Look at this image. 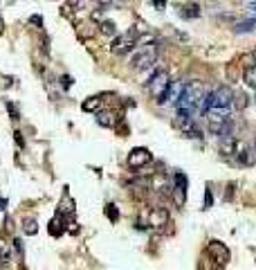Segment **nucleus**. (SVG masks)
Segmentation results:
<instances>
[{
	"mask_svg": "<svg viewBox=\"0 0 256 270\" xmlns=\"http://www.w3.org/2000/svg\"><path fill=\"white\" fill-rule=\"evenodd\" d=\"M135 56L131 59L133 70H146L157 61V43H149V45H137Z\"/></svg>",
	"mask_w": 256,
	"mask_h": 270,
	"instance_id": "f257e3e1",
	"label": "nucleus"
},
{
	"mask_svg": "<svg viewBox=\"0 0 256 270\" xmlns=\"http://www.w3.org/2000/svg\"><path fill=\"white\" fill-rule=\"evenodd\" d=\"M133 48H137V30H131V32H126V34L121 36H115L110 43V52L112 54H128Z\"/></svg>",
	"mask_w": 256,
	"mask_h": 270,
	"instance_id": "f03ea898",
	"label": "nucleus"
},
{
	"mask_svg": "<svg viewBox=\"0 0 256 270\" xmlns=\"http://www.w3.org/2000/svg\"><path fill=\"white\" fill-rule=\"evenodd\" d=\"M169 84H171L169 72H166V70H157V72H155L153 77H151V81H149V93L153 95L155 99H159L162 95L166 93Z\"/></svg>",
	"mask_w": 256,
	"mask_h": 270,
	"instance_id": "7ed1b4c3",
	"label": "nucleus"
},
{
	"mask_svg": "<svg viewBox=\"0 0 256 270\" xmlns=\"http://www.w3.org/2000/svg\"><path fill=\"white\" fill-rule=\"evenodd\" d=\"M207 252L211 255V259L216 261V266H227L229 261H232V252H229V248L222 243V241H209L207 243Z\"/></svg>",
	"mask_w": 256,
	"mask_h": 270,
	"instance_id": "20e7f679",
	"label": "nucleus"
},
{
	"mask_svg": "<svg viewBox=\"0 0 256 270\" xmlns=\"http://www.w3.org/2000/svg\"><path fill=\"white\" fill-rule=\"evenodd\" d=\"M232 88L229 86H218L211 90V106L216 108H232Z\"/></svg>",
	"mask_w": 256,
	"mask_h": 270,
	"instance_id": "39448f33",
	"label": "nucleus"
},
{
	"mask_svg": "<svg viewBox=\"0 0 256 270\" xmlns=\"http://www.w3.org/2000/svg\"><path fill=\"white\" fill-rule=\"evenodd\" d=\"M151 160H153V156H151V151L149 149H144V147H137V149H133V151L128 153V167L131 169L146 167Z\"/></svg>",
	"mask_w": 256,
	"mask_h": 270,
	"instance_id": "423d86ee",
	"label": "nucleus"
},
{
	"mask_svg": "<svg viewBox=\"0 0 256 270\" xmlns=\"http://www.w3.org/2000/svg\"><path fill=\"white\" fill-rule=\"evenodd\" d=\"M234 156H236V160L241 162V164H254V162H256L254 147H247V144L241 142V140L234 142Z\"/></svg>",
	"mask_w": 256,
	"mask_h": 270,
	"instance_id": "0eeeda50",
	"label": "nucleus"
},
{
	"mask_svg": "<svg viewBox=\"0 0 256 270\" xmlns=\"http://www.w3.org/2000/svg\"><path fill=\"white\" fill-rule=\"evenodd\" d=\"M169 221H171L169 210H164V207H153V210L149 212V225L155 227V230L169 225Z\"/></svg>",
	"mask_w": 256,
	"mask_h": 270,
	"instance_id": "6e6552de",
	"label": "nucleus"
},
{
	"mask_svg": "<svg viewBox=\"0 0 256 270\" xmlns=\"http://www.w3.org/2000/svg\"><path fill=\"white\" fill-rule=\"evenodd\" d=\"M97 124L103 128H112L117 124V117L115 113H110V110H99L97 113Z\"/></svg>",
	"mask_w": 256,
	"mask_h": 270,
	"instance_id": "1a4fd4ad",
	"label": "nucleus"
},
{
	"mask_svg": "<svg viewBox=\"0 0 256 270\" xmlns=\"http://www.w3.org/2000/svg\"><path fill=\"white\" fill-rule=\"evenodd\" d=\"M247 95L245 93H234V97H232V108L236 110V113H241V110H245L247 108Z\"/></svg>",
	"mask_w": 256,
	"mask_h": 270,
	"instance_id": "9d476101",
	"label": "nucleus"
},
{
	"mask_svg": "<svg viewBox=\"0 0 256 270\" xmlns=\"http://www.w3.org/2000/svg\"><path fill=\"white\" fill-rule=\"evenodd\" d=\"M243 81H245L250 88H256V63L245 68V74H243Z\"/></svg>",
	"mask_w": 256,
	"mask_h": 270,
	"instance_id": "9b49d317",
	"label": "nucleus"
},
{
	"mask_svg": "<svg viewBox=\"0 0 256 270\" xmlns=\"http://www.w3.org/2000/svg\"><path fill=\"white\" fill-rule=\"evenodd\" d=\"M99 32H102L103 36H117V25L112 23V20H102Z\"/></svg>",
	"mask_w": 256,
	"mask_h": 270,
	"instance_id": "f8f14e48",
	"label": "nucleus"
},
{
	"mask_svg": "<svg viewBox=\"0 0 256 270\" xmlns=\"http://www.w3.org/2000/svg\"><path fill=\"white\" fill-rule=\"evenodd\" d=\"M102 106V97H90V99H86V102H83V110H86V113H97V108Z\"/></svg>",
	"mask_w": 256,
	"mask_h": 270,
	"instance_id": "ddd939ff",
	"label": "nucleus"
},
{
	"mask_svg": "<svg viewBox=\"0 0 256 270\" xmlns=\"http://www.w3.org/2000/svg\"><path fill=\"white\" fill-rule=\"evenodd\" d=\"M180 14H182L184 18H198V16H200V7L198 5H187V7H182Z\"/></svg>",
	"mask_w": 256,
	"mask_h": 270,
	"instance_id": "4468645a",
	"label": "nucleus"
},
{
	"mask_svg": "<svg viewBox=\"0 0 256 270\" xmlns=\"http://www.w3.org/2000/svg\"><path fill=\"white\" fill-rule=\"evenodd\" d=\"M106 216H108V218H110L112 223H115L117 218H119V212H117V207L112 205V203H110V205H106Z\"/></svg>",
	"mask_w": 256,
	"mask_h": 270,
	"instance_id": "2eb2a0df",
	"label": "nucleus"
},
{
	"mask_svg": "<svg viewBox=\"0 0 256 270\" xmlns=\"http://www.w3.org/2000/svg\"><path fill=\"white\" fill-rule=\"evenodd\" d=\"M254 25H256V20H247V23H241V25L236 27V32H238V34H243V32H252V30H254Z\"/></svg>",
	"mask_w": 256,
	"mask_h": 270,
	"instance_id": "dca6fc26",
	"label": "nucleus"
},
{
	"mask_svg": "<svg viewBox=\"0 0 256 270\" xmlns=\"http://www.w3.org/2000/svg\"><path fill=\"white\" fill-rule=\"evenodd\" d=\"M23 227H25V232H27L29 236H32V234H36V232H39V227H36V221H34V218H29V221L25 223Z\"/></svg>",
	"mask_w": 256,
	"mask_h": 270,
	"instance_id": "f3484780",
	"label": "nucleus"
},
{
	"mask_svg": "<svg viewBox=\"0 0 256 270\" xmlns=\"http://www.w3.org/2000/svg\"><path fill=\"white\" fill-rule=\"evenodd\" d=\"M211 205H213V194H211V187H207V189H205V210Z\"/></svg>",
	"mask_w": 256,
	"mask_h": 270,
	"instance_id": "a211bd4d",
	"label": "nucleus"
},
{
	"mask_svg": "<svg viewBox=\"0 0 256 270\" xmlns=\"http://www.w3.org/2000/svg\"><path fill=\"white\" fill-rule=\"evenodd\" d=\"M173 185L182 187V189H187V178H184V173H175V182Z\"/></svg>",
	"mask_w": 256,
	"mask_h": 270,
	"instance_id": "6ab92c4d",
	"label": "nucleus"
},
{
	"mask_svg": "<svg viewBox=\"0 0 256 270\" xmlns=\"http://www.w3.org/2000/svg\"><path fill=\"white\" fill-rule=\"evenodd\" d=\"M58 212H70V214H72V212H74V203L70 201V198H65V203H63V207H58Z\"/></svg>",
	"mask_w": 256,
	"mask_h": 270,
	"instance_id": "aec40b11",
	"label": "nucleus"
},
{
	"mask_svg": "<svg viewBox=\"0 0 256 270\" xmlns=\"http://www.w3.org/2000/svg\"><path fill=\"white\" fill-rule=\"evenodd\" d=\"M7 108H9V113H11V119H14V122H18V108H16L14 104H7Z\"/></svg>",
	"mask_w": 256,
	"mask_h": 270,
	"instance_id": "412c9836",
	"label": "nucleus"
},
{
	"mask_svg": "<svg viewBox=\"0 0 256 270\" xmlns=\"http://www.w3.org/2000/svg\"><path fill=\"white\" fill-rule=\"evenodd\" d=\"M61 81H63V88H70V86H72V77H68V74H65Z\"/></svg>",
	"mask_w": 256,
	"mask_h": 270,
	"instance_id": "4be33fe9",
	"label": "nucleus"
},
{
	"mask_svg": "<svg viewBox=\"0 0 256 270\" xmlns=\"http://www.w3.org/2000/svg\"><path fill=\"white\" fill-rule=\"evenodd\" d=\"M29 23H32V25H39V27H41V25H43V18H41V16H32V18H29Z\"/></svg>",
	"mask_w": 256,
	"mask_h": 270,
	"instance_id": "5701e85b",
	"label": "nucleus"
},
{
	"mask_svg": "<svg viewBox=\"0 0 256 270\" xmlns=\"http://www.w3.org/2000/svg\"><path fill=\"white\" fill-rule=\"evenodd\" d=\"M79 5H81V0H70V2H68L70 9H72V7H79Z\"/></svg>",
	"mask_w": 256,
	"mask_h": 270,
	"instance_id": "b1692460",
	"label": "nucleus"
},
{
	"mask_svg": "<svg viewBox=\"0 0 256 270\" xmlns=\"http://www.w3.org/2000/svg\"><path fill=\"white\" fill-rule=\"evenodd\" d=\"M153 5H155V7H159V9H162V7H164L166 2H164V0H153Z\"/></svg>",
	"mask_w": 256,
	"mask_h": 270,
	"instance_id": "393cba45",
	"label": "nucleus"
},
{
	"mask_svg": "<svg viewBox=\"0 0 256 270\" xmlns=\"http://www.w3.org/2000/svg\"><path fill=\"white\" fill-rule=\"evenodd\" d=\"M234 196V187H227V194H225V198H227V201H229V198H232Z\"/></svg>",
	"mask_w": 256,
	"mask_h": 270,
	"instance_id": "a878e982",
	"label": "nucleus"
},
{
	"mask_svg": "<svg viewBox=\"0 0 256 270\" xmlns=\"http://www.w3.org/2000/svg\"><path fill=\"white\" fill-rule=\"evenodd\" d=\"M16 142H18V147H23V135L20 133H16Z\"/></svg>",
	"mask_w": 256,
	"mask_h": 270,
	"instance_id": "bb28decb",
	"label": "nucleus"
},
{
	"mask_svg": "<svg viewBox=\"0 0 256 270\" xmlns=\"http://www.w3.org/2000/svg\"><path fill=\"white\" fill-rule=\"evenodd\" d=\"M0 210H7V201H5V198H0Z\"/></svg>",
	"mask_w": 256,
	"mask_h": 270,
	"instance_id": "cd10ccee",
	"label": "nucleus"
},
{
	"mask_svg": "<svg viewBox=\"0 0 256 270\" xmlns=\"http://www.w3.org/2000/svg\"><path fill=\"white\" fill-rule=\"evenodd\" d=\"M2 32H5V20L0 18V34H2Z\"/></svg>",
	"mask_w": 256,
	"mask_h": 270,
	"instance_id": "c85d7f7f",
	"label": "nucleus"
},
{
	"mask_svg": "<svg viewBox=\"0 0 256 270\" xmlns=\"http://www.w3.org/2000/svg\"><path fill=\"white\" fill-rule=\"evenodd\" d=\"M252 59H254V61H256V48H254V50H252Z\"/></svg>",
	"mask_w": 256,
	"mask_h": 270,
	"instance_id": "c756f323",
	"label": "nucleus"
},
{
	"mask_svg": "<svg viewBox=\"0 0 256 270\" xmlns=\"http://www.w3.org/2000/svg\"><path fill=\"white\" fill-rule=\"evenodd\" d=\"M252 147H254V151H256V138H254V142H252Z\"/></svg>",
	"mask_w": 256,
	"mask_h": 270,
	"instance_id": "7c9ffc66",
	"label": "nucleus"
},
{
	"mask_svg": "<svg viewBox=\"0 0 256 270\" xmlns=\"http://www.w3.org/2000/svg\"><path fill=\"white\" fill-rule=\"evenodd\" d=\"M254 104H256V99H254Z\"/></svg>",
	"mask_w": 256,
	"mask_h": 270,
	"instance_id": "2f4dec72",
	"label": "nucleus"
}]
</instances>
